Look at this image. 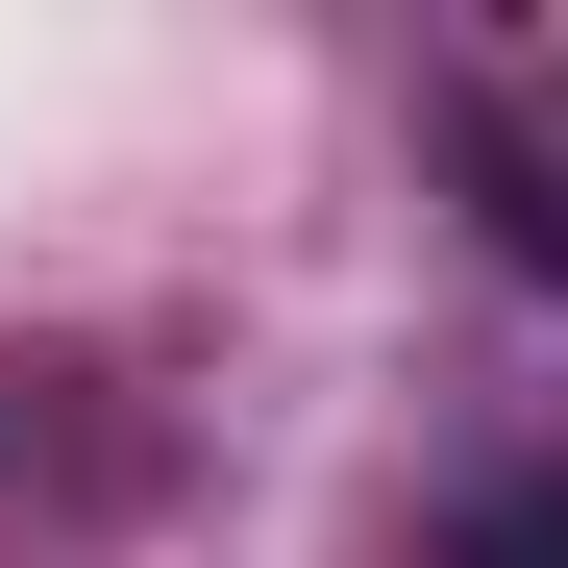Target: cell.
I'll return each instance as SVG.
<instances>
[{
  "label": "cell",
  "instance_id": "cell-1",
  "mask_svg": "<svg viewBox=\"0 0 568 568\" xmlns=\"http://www.w3.org/2000/svg\"><path fill=\"white\" fill-rule=\"evenodd\" d=\"M469 173H495V247L568 272V74H469Z\"/></svg>",
  "mask_w": 568,
  "mask_h": 568
},
{
  "label": "cell",
  "instance_id": "cell-2",
  "mask_svg": "<svg viewBox=\"0 0 568 568\" xmlns=\"http://www.w3.org/2000/svg\"><path fill=\"white\" fill-rule=\"evenodd\" d=\"M420 568H568V469H445Z\"/></svg>",
  "mask_w": 568,
  "mask_h": 568
}]
</instances>
